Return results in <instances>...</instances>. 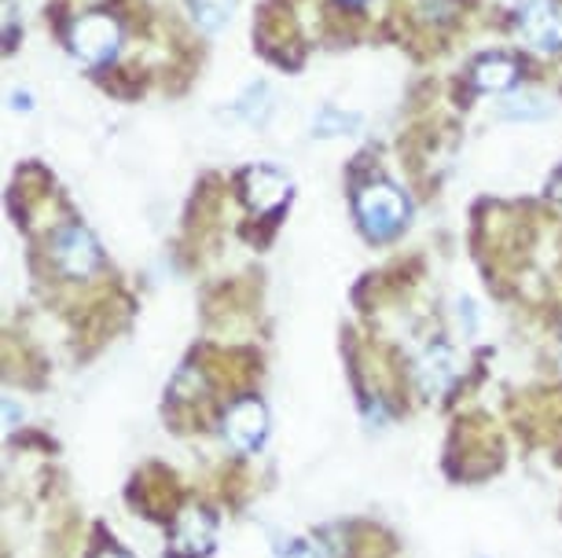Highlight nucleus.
Returning <instances> with one entry per match:
<instances>
[{"mask_svg":"<svg viewBox=\"0 0 562 558\" xmlns=\"http://www.w3.org/2000/svg\"><path fill=\"white\" fill-rule=\"evenodd\" d=\"M357 217L371 239H390L405 225L408 206L394 184H368L364 192L357 195Z\"/></svg>","mask_w":562,"mask_h":558,"instance_id":"obj_1","label":"nucleus"},{"mask_svg":"<svg viewBox=\"0 0 562 558\" xmlns=\"http://www.w3.org/2000/svg\"><path fill=\"white\" fill-rule=\"evenodd\" d=\"M119 41H122L119 23H114L111 15H103V12L81 15L78 23L70 26V52L81 62H89V67H100V62L114 59Z\"/></svg>","mask_w":562,"mask_h":558,"instance_id":"obj_2","label":"nucleus"},{"mask_svg":"<svg viewBox=\"0 0 562 558\" xmlns=\"http://www.w3.org/2000/svg\"><path fill=\"white\" fill-rule=\"evenodd\" d=\"M518 34H522L537 52L562 48V15L551 0H529L518 12Z\"/></svg>","mask_w":562,"mask_h":558,"instance_id":"obj_3","label":"nucleus"},{"mask_svg":"<svg viewBox=\"0 0 562 558\" xmlns=\"http://www.w3.org/2000/svg\"><path fill=\"white\" fill-rule=\"evenodd\" d=\"M56 261H59V269L67 272V276L85 280V276H92L97 265H100V247L85 228L70 225V228L56 231Z\"/></svg>","mask_w":562,"mask_h":558,"instance_id":"obj_4","label":"nucleus"},{"mask_svg":"<svg viewBox=\"0 0 562 558\" xmlns=\"http://www.w3.org/2000/svg\"><path fill=\"white\" fill-rule=\"evenodd\" d=\"M265 408L258 401H239V405H232V412L225 415V437L236 445L239 452H254L265 441Z\"/></svg>","mask_w":562,"mask_h":558,"instance_id":"obj_5","label":"nucleus"},{"mask_svg":"<svg viewBox=\"0 0 562 558\" xmlns=\"http://www.w3.org/2000/svg\"><path fill=\"white\" fill-rule=\"evenodd\" d=\"M243 192H247L250 209H258V214H272L276 206H283V198H288L291 184H288V176L276 173L272 166H258V170L247 173V184H243Z\"/></svg>","mask_w":562,"mask_h":558,"instance_id":"obj_6","label":"nucleus"},{"mask_svg":"<svg viewBox=\"0 0 562 558\" xmlns=\"http://www.w3.org/2000/svg\"><path fill=\"white\" fill-rule=\"evenodd\" d=\"M214 544V522L203 511H188L173 529V555L180 558H199Z\"/></svg>","mask_w":562,"mask_h":558,"instance_id":"obj_7","label":"nucleus"},{"mask_svg":"<svg viewBox=\"0 0 562 558\" xmlns=\"http://www.w3.org/2000/svg\"><path fill=\"white\" fill-rule=\"evenodd\" d=\"M515 59H507V56H490V59H482L479 67H474V86H479L482 92H504V89H512L515 86Z\"/></svg>","mask_w":562,"mask_h":558,"instance_id":"obj_8","label":"nucleus"},{"mask_svg":"<svg viewBox=\"0 0 562 558\" xmlns=\"http://www.w3.org/2000/svg\"><path fill=\"white\" fill-rule=\"evenodd\" d=\"M419 383H423V389H427V394H441V389L452 383V353L438 345V350H430L427 356H423Z\"/></svg>","mask_w":562,"mask_h":558,"instance_id":"obj_9","label":"nucleus"},{"mask_svg":"<svg viewBox=\"0 0 562 558\" xmlns=\"http://www.w3.org/2000/svg\"><path fill=\"white\" fill-rule=\"evenodd\" d=\"M504 118H515V122H540L548 118L551 111V100L548 96H537V92H518V96L504 100Z\"/></svg>","mask_w":562,"mask_h":558,"instance_id":"obj_10","label":"nucleus"},{"mask_svg":"<svg viewBox=\"0 0 562 558\" xmlns=\"http://www.w3.org/2000/svg\"><path fill=\"white\" fill-rule=\"evenodd\" d=\"M357 125H360L357 114H342V111H335V107H324L321 114H316L313 129H316V136H338V133L357 129Z\"/></svg>","mask_w":562,"mask_h":558,"instance_id":"obj_11","label":"nucleus"},{"mask_svg":"<svg viewBox=\"0 0 562 558\" xmlns=\"http://www.w3.org/2000/svg\"><path fill=\"white\" fill-rule=\"evenodd\" d=\"M228 15H232V0H195V19H199V26L221 30V26L228 23Z\"/></svg>","mask_w":562,"mask_h":558,"instance_id":"obj_12","label":"nucleus"},{"mask_svg":"<svg viewBox=\"0 0 562 558\" xmlns=\"http://www.w3.org/2000/svg\"><path fill=\"white\" fill-rule=\"evenodd\" d=\"M283 558H316V551H313V547H310V544H294V547H291V551H288V555H283Z\"/></svg>","mask_w":562,"mask_h":558,"instance_id":"obj_13","label":"nucleus"},{"mask_svg":"<svg viewBox=\"0 0 562 558\" xmlns=\"http://www.w3.org/2000/svg\"><path fill=\"white\" fill-rule=\"evenodd\" d=\"M97 558H130V555H122V551H103V555H97Z\"/></svg>","mask_w":562,"mask_h":558,"instance_id":"obj_14","label":"nucleus"}]
</instances>
